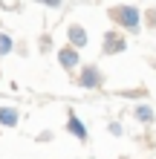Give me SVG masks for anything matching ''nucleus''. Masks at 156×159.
Wrapping results in <instances>:
<instances>
[{
  "mask_svg": "<svg viewBox=\"0 0 156 159\" xmlns=\"http://www.w3.org/2000/svg\"><path fill=\"white\" fill-rule=\"evenodd\" d=\"M107 17H110V20H113L122 32H127V35H139L142 26H145V12H142L139 6H127V3L110 6Z\"/></svg>",
  "mask_w": 156,
  "mask_h": 159,
  "instance_id": "1",
  "label": "nucleus"
},
{
  "mask_svg": "<svg viewBox=\"0 0 156 159\" xmlns=\"http://www.w3.org/2000/svg\"><path fill=\"white\" fill-rule=\"evenodd\" d=\"M75 84L84 90H101L104 87V72L96 64H81V70L75 72Z\"/></svg>",
  "mask_w": 156,
  "mask_h": 159,
  "instance_id": "2",
  "label": "nucleus"
},
{
  "mask_svg": "<svg viewBox=\"0 0 156 159\" xmlns=\"http://www.w3.org/2000/svg\"><path fill=\"white\" fill-rule=\"evenodd\" d=\"M124 49H127V32L107 29L101 35V55H122Z\"/></svg>",
  "mask_w": 156,
  "mask_h": 159,
  "instance_id": "3",
  "label": "nucleus"
},
{
  "mask_svg": "<svg viewBox=\"0 0 156 159\" xmlns=\"http://www.w3.org/2000/svg\"><path fill=\"white\" fill-rule=\"evenodd\" d=\"M58 64H61V70H67V72H78L81 70V49H75L72 43L61 46L58 49Z\"/></svg>",
  "mask_w": 156,
  "mask_h": 159,
  "instance_id": "4",
  "label": "nucleus"
},
{
  "mask_svg": "<svg viewBox=\"0 0 156 159\" xmlns=\"http://www.w3.org/2000/svg\"><path fill=\"white\" fill-rule=\"evenodd\" d=\"M64 127H67V133H69L72 139H78L81 145L90 142V130H87L84 121H81V116H78V113H72V110H69V113H67V125H64Z\"/></svg>",
  "mask_w": 156,
  "mask_h": 159,
  "instance_id": "5",
  "label": "nucleus"
},
{
  "mask_svg": "<svg viewBox=\"0 0 156 159\" xmlns=\"http://www.w3.org/2000/svg\"><path fill=\"white\" fill-rule=\"evenodd\" d=\"M67 41L75 46V49H87L90 46V35H87V29L81 23H69L67 26Z\"/></svg>",
  "mask_w": 156,
  "mask_h": 159,
  "instance_id": "6",
  "label": "nucleus"
},
{
  "mask_svg": "<svg viewBox=\"0 0 156 159\" xmlns=\"http://www.w3.org/2000/svg\"><path fill=\"white\" fill-rule=\"evenodd\" d=\"M20 125V110L12 104H0V127H17Z\"/></svg>",
  "mask_w": 156,
  "mask_h": 159,
  "instance_id": "7",
  "label": "nucleus"
},
{
  "mask_svg": "<svg viewBox=\"0 0 156 159\" xmlns=\"http://www.w3.org/2000/svg\"><path fill=\"white\" fill-rule=\"evenodd\" d=\"M133 119L139 121V125L150 127L153 121H156V113H153V107L148 104V101H142V104H136V107H133Z\"/></svg>",
  "mask_w": 156,
  "mask_h": 159,
  "instance_id": "8",
  "label": "nucleus"
},
{
  "mask_svg": "<svg viewBox=\"0 0 156 159\" xmlns=\"http://www.w3.org/2000/svg\"><path fill=\"white\" fill-rule=\"evenodd\" d=\"M15 46H17V41L12 38L9 32H0V58H9V55L15 52Z\"/></svg>",
  "mask_w": 156,
  "mask_h": 159,
  "instance_id": "9",
  "label": "nucleus"
},
{
  "mask_svg": "<svg viewBox=\"0 0 156 159\" xmlns=\"http://www.w3.org/2000/svg\"><path fill=\"white\" fill-rule=\"evenodd\" d=\"M52 46H55L52 35H49V32H43L41 38H38V52H41V55H49V52H52Z\"/></svg>",
  "mask_w": 156,
  "mask_h": 159,
  "instance_id": "10",
  "label": "nucleus"
},
{
  "mask_svg": "<svg viewBox=\"0 0 156 159\" xmlns=\"http://www.w3.org/2000/svg\"><path fill=\"white\" fill-rule=\"evenodd\" d=\"M145 26H148V29H156V6L145 9Z\"/></svg>",
  "mask_w": 156,
  "mask_h": 159,
  "instance_id": "11",
  "label": "nucleus"
},
{
  "mask_svg": "<svg viewBox=\"0 0 156 159\" xmlns=\"http://www.w3.org/2000/svg\"><path fill=\"white\" fill-rule=\"evenodd\" d=\"M107 133H113V136H124V125H122V121H110V125H107Z\"/></svg>",
  "mask_w": 156,
  "mask_h": 159,
  "instance_id": "12",
  "label": "nucleus"
},
{
  "mask_svg": "<svg viewBox=\"0 0 156 159\" xmlns=\"http://www.w3.org/2000/svg\"><path fill=\"white\" fill-rule=\"evenodd\" d=\"M145 93H148V90H122V93H118V96H124V98H145Z\"/></svg>",
  "mask_w": 156,
  "mask_h": 159,
  "instance_id": "13",
  "label": "nucleus"
},
{
  "mask_svg": "<svg viewBox=\"0 0 156 159\" xmlns=\"http://www.w3.org/2000/svg\"><path fill=\"white\" fill-rule=\"evenodd\" d=\"M52 139H55V133H52V130H41V133H35V142H52Z\"/></svg>",
  "mask_w": 156,
  "mask_h": 159,
  "instance_id": "14",
  "label": "nucleus"
},
{
  "mask_svg": "<svg viewBox=\"0 0 156 159\" xmlns=\"http://www.w3.org/2000/svg\"><path fill=\"white\" fill-rule=\"evenodd\" d=\"M15 52L20 55V58H26V55H29V46H26L23 41H17V46H15Z\"/></svg>",
  "mask_w": 156,
  "mask_h": 159,
  "instance_id": "15",
  "label": "nucleus"
},
{
  "mask_svg": "<svg viewBox=\"0 0 156 159\" xmlns=\"http://www.w3.org/2000/svg\"><path fill=\"white\" fill-rule=\"evenodd\" d=\"M38 3H43L47 9H61V6H64V0H38Z\"/></svg>",
  "mask_w": 156,
  "mask_h": 159,
  "instance_id": "16",
  "label": "nucleus"
},
{
  "mask_svg": "<svg viewBox=\"0 0 156 159\" xmlns=\"http://www.w3.org/2000/svg\"><path fill=\"white\" fill-rule=\"evenodd\" d=\"M0 81H3V70H0Z\"/></svg>",
  "mask_w": 156,
  "mask_h": 159,
  "instance_id": "17",
  "label": "nucleus"
},
{
  "mask_svg": "<svg viewBox=\"0 0 156 159\" xmlns=\"http://www.w3.org/2000/svg\"><path fill=\"white\" fill-rule=\"evenodd\" d=\"M90 159H96V156H90Z\"/></svg>",
  "mask_w": 156,
  "mask_h": 159,
  "instance_id": "18",
  "label": "nucleus"
}]
</instances>
